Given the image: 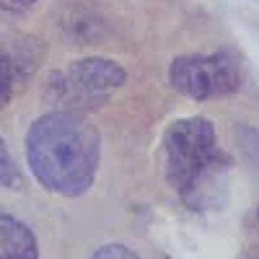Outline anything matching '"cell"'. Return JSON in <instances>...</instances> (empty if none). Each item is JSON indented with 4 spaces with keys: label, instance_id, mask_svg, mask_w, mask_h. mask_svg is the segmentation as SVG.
<instances>
[{
    "label": "cell",
    "instance_id": "obj_1",
    "mask_svg": "<svg viewBox=\"0 0 259 259\" xmlns=\"http://www.w3.org/2000/svg\"><path fill=\"white\" fill-rule=\"evenodd\" d=\"M26 161L47 192L80 197L94 187L101 161V135L73 112H47L26 133Z\"/></svg>",
    "mask_w": 259,
    "mask_h": 259
},
{
    "label": "cell",
    "instance_id": "obj_2",
    "mask_svg": "<svg viewBox=\"0 0 259 259\" xmlns=\"http://www.w3.org/2000/svg\"><path fill=\"white\" fill-rule=\"evenodd\" d=\"M228 166L231 158L218 148L210 119L184 117L171 122L163 133L166 179L192 210L218 202V189L226 182Z\"/></svg>",
    "mask_w": 259,
    "mask_h": 259
},
{
    "label": "cell",
    "instance_id": "obj_3",
    "mask_svg": "<svg viewBox=\"0 0 259 259\" xmlns=\"http://www.w3.org/2000/svg\"><path fill=\"white\" fill-rule=\"evenodd\" d=\"M127 83V70L109 57H83L55 70L45 83V101L57 112L85 114L101 109Z\"/></svg>",
    "mask_w": 259,
    "mask_h": 259
},
{
    "label": "cell",
    "instance_id": "obj_4",
    "mask_svg": "<svg viewBox=\"0 0 259 259\" xmlns=\"http://www.w3.org/2000/svg\"><path fill=\"white\" fill-rule=\"evenodd\" d=\"M168 80L179 94L194 101L231 96L241 89V60L228 50L210 55H182L171 62Z\"/></svg>",
    "mask_w": 259,
    "mask_h": 259
},
{
    "label": "cell",
    "instance_id": "obj_5",
    "mask_svg": "<svg viewBox=\"0 0 259 259\" xmlns=\"http://www.w3.org/2000/svg\"><path fill=\"white\" fill-rule=\"evenodd\" d=\"M41 60L45 47L36 36H0V109H6L31 83Z\"/></svg>",
    "mask_w": 259,
    "mask_h": 259
},
{
    "label": "cell",
    "instance_id": "obj_6",
    "mask_svg": "<svg viewBox=\"0 0 259 259\" xmlns=\"http://www.w3.org/2000/svg\"><path fill=\"white\" fill-rule=\"evenodd\" d=\"M0 259H39L36 233L11 212H0Z\"/></svg>",
    "mask_w": 259,
    "mask_h": 259
},
{
    "label": "cell",
    "instance_id": "obj_7",
    "mask_svg": "<svg viewBox=\"0 0 259 259\" xmlns=\"http://www.w3.org/2000/svg\"><path fill=\"white\" fill-rule=\"evenodd\" d=\"M0 184L8 189H21V184H24V177H21L16 161L11 158L3 138H0Z\"/></svg>",
    "mask_w": 259,
    "mask_h": 259
},
{
    "label": "cell",
    "instance_id": "obj_8",
    "mask_svg": "<svg viewBox=\"0 0 259 259\" xmlns=\"http://www.w3.org/2000/svg\"><path fill=\"white\" fill-rule=\"evenodd\" d=\"M89 259H140V256L133 249H127L124 244H104Z\"/></svg>",
    "mask_w": 259,
    "mask_h": 259
},
{
    "label": "cell",
    "instance_id": "obj_9",
    "mask_svg": "<svg viewBox=\"0 0 259 259\" xmlns=\"http://www.w3.org/2000/svg\"><path fill=\"white\" fill-rule=\"evenodd\" d=\"M36 6V0H0V13H26Z\"/></svg>",
    "mask_w": 259,
    "mask_h": 259
},
{
    "label": "cell",
    "instance_id": "obj_10",
    "mask_svg": "<svg viewBox=\"0 0 259 259\" xmlns=\"http://www.w3.org/2000/svg\"><path fill=\"white\" fill-rule=\"evenodd\" d=\"M256 221H259V210H256Z\"/></svg>",
    "mask_w": 259,
    "mask_h": 259
}]
</instances>
